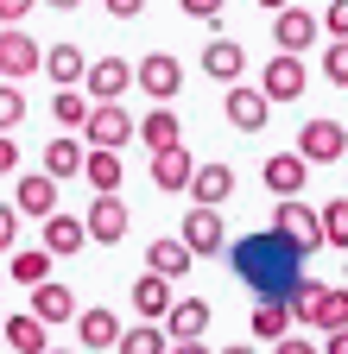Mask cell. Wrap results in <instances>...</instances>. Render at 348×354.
I'll use <instances>...</instances> for the list:
<instances>
[{
	"instance_id": "cell-1",
	"label": "cell",
	"mask_w": 348,
	"mask_h": 354,
	"mask_svg": "<svg viewBox=\"0 0 348 354\" xmlns=\"http://www.w3.org/2000/svg\"><path fill=\"white\" fill-rule=\"evenodd\" d=\"M235 279L253 291V297H266V304H291L297 291H304V259L311 253H297L285 234H273V228H259V234H241L235 241Z\"/></svg>"
},
{
	"instance_id": "cell-2",
	"label": "cell",
	"mask_w": 348,
	"mask_h": 354,
	"mask_svg": "<svg viewBox=\"0 0 348 354\" xmlns=\"http://www.w3.org/2000/svg\"><path fill=\"white\" fill-rule=\"evenodd\" d=\"M291 323H304V329H342L348 323V291H336V285H323V279H304V291L291 297Z\"/></svg>"
},
{
	"instance_id": "cell-3",
	"label": "cell",
	"mask_w": 348,
	"mask_h": 354,
	"mask_svg": "<svg viewBox=\"0 0 348 354\" xmlns=\"http://www.w3.org/2000/svg\"><path fill=\"white\" fill-rule=\"evenodd\" d=\"M273 234H285L297 253H317L323 247V228H317V209L304 196H279L273 203Z\"/></svg>"
},
{
	"instance_id": "cell-4",
	"label": "cell",
	"mask_w": 348,
	"mask_h": 354,
	"mask_svg": "<svg viewBox=\"0 0 348 354\" xmlns=\"http://www.w3.org/2000/svg\"><path fill=\"white\" fill-rule=\"evenodd\" d=\"M196 259H215V253H228V221H222V209H209V203H196L190 215H184V234H178Z\"/></svg>"
},
{
	"instance_id": "cell-5",
	"label": "cell",
	"mask_w": 348,
	"mask_h": 354,
	"mask_svg": "<svg viewBox=\"0 0 348 354\" xmlns=\"http://www.w3.org/2000/svg\"><path fill=\"white\" fill-rule=\"evenodd\" d=\"M82 140H89V146H108V152H120L127 140H134V114H127L120 102H95L89 114H82Z\"/></svg>"
},
{
	"instance_id": "cell-6",
	"label": "cell",
	"mask_w": 348,
	"mask_h": 354,
	"mask_svg": "<svg viewBox=\"0 0 348 354\" xmlns=\"http://www.w3.org/2000/svg\"><path fill=\"white\" fill-rule=\"evenodd\" d=\"M127 228H134L127 203H120L114 190H95L89 215H82V234H89V241H102V247H114V241H127Z\"/></svg>"
},
{
	"instance_id": "cell-7",
	"label": "cell",
	"mask_w": 348,
	"mask_h": 354,
	"mask_svg": "<svg viewBox=\"0 0 348 354\" xmlns=\"http://www.w3.org/2000/svg\"><path fill=\"white\" fill-rule=\"evenodd\" d=\"M134 88H146L152 102H171L184 88V64L171 57V51H146L140 64H134Z\"/></svg>"
},
{
	"instance_id": "cell-8",
	"label": "cell",
	"mask_w": 348,
	"mask_h": 354,
	"mask_svg": "<svg viewBox=\"0 0 348 354\" xmlns=\"http://www.w3.org/2000/svg\"><path fill=\"white\" fill-rule=\"evenodd\" d=\"M38 64H45L38 38H32V32H19V26H0V82H26Z\"/></svg>"
},
{
	"instance_id": "cell-9",
	"label": "cell",
	"mask_w": 348,
	"mask_h": 354,
	"mask_svg": "<svg viewBox=\"0 0 348 354\" xmlns=\"http://www.w3.org/2000/svg\"><path fill=\"white\" fill-rule=\"evenodd\" d=\"M348 152V127L342 120H304V133H297V158L304 165H336Z\"/></svg>"
},
{
	"instance_id": "cell-10",
	"label": "cell",
	"mask_w": 348,
	"mask_h": 354,
	"mask_svg": "<svg viewBox=\"0 0 348 354\" xmlns=\"http://www.w3.org/2000/svg\"><path fill=\"white\" fill-rule=\"evenodd\" d=\"M304 82H311L304 57H297V51H279L266 70H259V95H266V102H297V95H304Z\"/></svg>"
},
{
	"instance_id": "cell-11",
	"label": "cell",
	"mask_w": 348,
	"mask_h": 354,
	"mask_svg": "<svg viewBox=\"0 0 348 354\" xmlns=\"http://www.w3.org/2000/svg\"><path fill=\"white\" fill-rule=\"evenodd\" d=\"M13 209L32 215V221H45L57 209V177H45V171H13Z\"/></svg>"
},
{
	"instance_id": "cell-12",
	"label": "cell",
	"mask_w": 348,
	"mask_h": 354,
	"mask_svg": "<svg viewBox=\"0 0 348 354\" xmlns=\"http://www.w3.org/2000/svg\"><path fill=\"white\" fill-rule=\"evenodd\" d=\"M273 44L304 57V51L317 44V13H311V7H297V0H291V7H279V13H273Z\"/></svg>"
},
{
	"instance_id": "cell-13",
	"label": "cell",
	"mask_w": 348,
	"mask_h": 354,
	"mask_svg": "<svg viewBox=\"0 0 348 354\" xmlns=\"http://www.w3.org/2000/svg\"><path fill=\"white\" fill-rule=\"evenodd\" d=\"M222 114H228V127H235V133H259V127H266V114H273V102L259 95V88H241V82H228Z\"/></svg>"
},
{
	"instance_id": "cell-14",
	"label": "cell",
	"mask_w": 348,
	"mask_h": 354,
	"mask_svg": "<svg viewBox=\"0 0 348 354\" xmlns=\"http://www.w3.org/2000/svg\"><path fill=\"white\" fill-rule=\"evenodd\" d=\"M190 171H196V158H190V146H184V140H178V146H158V152H152V184H158L165 196H184Z\"/></svg>"
},
{
	"instance_id": "cell-15",
	"label": "cell",
	"mask_w": 348,
	"mask_h": 354,
	"mask_svg": "<svg viewBox=\"0 0 348 354\" xmlns=\"http://www.w3.org/2000/svg\"><path fill=\"white\" fill-rule=\"evenodd\" d=\"M158 329H165L171 342H196V335H209V304H203V297H171V310L158 317Z\"/></svg>"
},
{
	"instance_id": "cell-16",
	"label": "cell",
	"mask_w": 348,
	"mask_h": 354,
	"mask_svg": "<svg viewBox=\"0 0 348 354\" xmlns=\"http://www.w3.org/2000/svg\"><path fill=\"white\" fill-rule=\"evenodd\" d=\"M82 82H89L95 102H120L127 88H134V64H127V57H95L89 70H82Z\"/></svg>"
},
{
	"instance_id": "cell-17",
	"label": "cell",
	"mask_w": 348,
	"mask_h": 354,
	"mask_svg": "<svg viewBox=\"0 0 348 354\" xmlns=\"http://www.w3.org/2000/svg\"><path fill=\"white\" fill-rule=\"evenodd\" d=\"M241 70H247V51H241V38H209L203 44V76L209 82H241Z\"/></svg>"
},
{
	"instance_id": "cell-18",
	"label": "cell",
	"mask_w": 348,
	"mask_h": 354,
	"mask_svg": "<svg viewBox=\"0 0 348 354\" xmlns=\"http://www.w3.org/2000/svg\"><path fill=\"white\" fill-rule=\"evenodd\" d=\"M190 266H196V253H190L178 234H165V241H146V272H158V279H171V285H178V279L190 272Z\"/></svg>"
},
{
	"instance_id": "cell-19",
	"label": "cell",
	"mask_w": 348,
	"mask_h": 354,
	"mask_svg": "<svg viewBox=\"0 0 348 354\" xmlns=\"http://www.w3.org/2000/svg\"><path fill=\"white\" fill-rule=\"evenodd\" d=\"M32 317L45 323V329L70 323V317H76V291H70V285H57V279H45V285H32Z\"/></svg>"
},
{
	"instance_id": "cell-20",
	"label": "cell",
	"mask_w": 348,
	"mask_h": 354,
	"mask_svg": "<svg viewBox=\"0 0 348 354\" xmlns=\"http://www.w3.org/2000/svg\"><path fill=\"white\" fill-rule=\"evenodd\" d=\"M184 190H190L196 203H209V209H222V203L235 196V165H196Z\"/></svg>"
},
{
	"instance_id": "cell-21",
	"label": "cell",
	"mask_w": 348,
	"mask_h": 354,
	"mask_svg": "<svg viewBox=\"0 0 348 354\" xmlns=\"http://www.w3.org/2000/svg\"><path fill=\"white\" fill-rule=\"evenodd\" d=\"M259 177H266V190H273V196H297V190H304V177H311V165H304L297 152H273L266 165H259Z\"/></svg>"
},
{
	"instance_id": "cell-22",
	"label": "cell",
	"mask_w": 348,
	"mask_h": 354,
	"mask_svg": "<svg viewBox=\"0 0 348 354\" xmlns=\"http://www.w3.org/2000/svg\"><path fill=\"white\" fill-rule=\"evenodd\" d=\"M82 241H89V234H82V215H64V209L45 215V253H51V259L82 253Z\"/></svg>"
},
{
	"instance_id": "cell-23",
	"label": "cell",
	"mask_w": 348,
	"mask_h": 354,
	"mask_svg": "<svg viewBox=\"0 0 348 354\" xmlns=\"http://www.w3.org/2000/svg\"><path fill=\"white\" fill-rule=\"evenodd\" d=\"M0 335H7L13 354H45V348H51V329L38 323L32 310H26V317H0Z\"/></svg>"
},
{
	"instance_id": "cell-24",
	"label": "cell",
	"mask_w": 348,
	"mask_h": 354,
	"mask_svg": "<svg viewBox=\"0 0 348 354\" xmlns=\"http://www.w3.org/2000/svg\"><path fill=\"white\" fill-rule=\"evenodd\" d=\"M134 140H146V152H158V146H178V140H184V120L158 102L146 120H134Z\"/></svg>"
},
{
	"instance_id": "cell-25",
	"label": "cell",
	"mask_w": 348,
	"mask_h": 354,
	"mask_svg": "<svg viewBox=\"0 0 348 354\" xmlns=\"http://www.w3.org/2000/svg\"><path fill=\"white\" fill-rule=\"evenodd\" d=\"M76 335H82V348H114L120 317H114L108 304H89V310H76Z\"/></svg>"
},
{
	"instance_id": "cell-26",
	"label": "cell",
	"mask_w": 348,
	"mask_h": 354,
	"mask_svg": "<svg viewBox=\"0 0 348 354\" xmlns=\"http://www.w3.org/2000/svg\"><path fill=\"white\" fill-rule=\"evenodd\" d=\"M51 266H57V259H51L45 247H13V259H7V279L32 291V285H45V279H51Z\"/></svg>"
},
{
	"instance_id": "cell-27",
	"label": "cell",
	"mask_w": 348,
	"mask_h": 354,
	"mask_svg": "<svg viewBox=\"0 0 348 354\" xmlns=\"http://www.w3.org/2000/svg\"><path fill=\"white\" fill-rule=\"evenodd\" d=\"M134 310H140V323H158L165 310H171V279L140 272V279H134Z\"/></svg>"
},
{
	"instance_id": "cell-28",
	"label": "cell",
	"mask_w": 348,
	"mask_h": 354,
	"mask_svg": "<svg viewBox=\"0 0 348 354\" xmlns=\"http://www.w3.org/2000/svg\"><path fill=\"white\" fill-rule=\"evenodd\" d=\"M76 177H89V190H120V152L89 146V152H82V171H76Z\"/></svg>"
},
{
	"instance_id": "cell-29",
	"label": "cell",
	"mask_w": 348,
	"mask_h": 354,
	"mask_svg": "<svg viewBox=\"0 0 348 354\" xmlns=\"http://www.w3.org/2000/svg\"><path fill=\"white\" fill-rule=\"evenodd\" d=\"M38 70H45V76H51L57 88H76L89 64H82V51H76V44H51V51H45V64H38Z\"/></svg>"
},
{
	"instance_id": "cell-30",
	"label": "cell",
	"mask_w": 348,
	"mask_h": 354,
	"mask_svg": "<svg viewBox=\"0 0 348 354\" xmlns=\"http://www.w3.org/2000/svg\"><path fill=\"white\" fill-rule=\"evenodd\" d=\"M165 348H171V335L158 323H134V329L114 335V354H165Z\"/></svg>"
},
{
	"instance_id": "cell-31",
	"label": "cell",
	"mask_w": 348,
	"mask_h": 354,
	"mask_svg": "<svg viewBox=\"0 0 348 354\" xmlns=\"http://www.w3.org/2000/svg\"><path fill=\"white\" fill-rule=\"evenodd\" d=\"M291 329V304H266V297H259L253 304V342H279Z\"/></svg>"
},
{
	"instance_id": "cell-32",
	"label": "cell",
	"mask_w": 348,
	"mask_h": 354,
	"mask_svg": "<svg viewBox=\"0 0 348 354\" xmlns=\"http://www.w3.org/2000/svg\"><path fill=\"white\" fill-rule=\"evenodd\" d=\"M82 171V146L76 140H51L45 146V177H57V184H64V177H76Z\"/></svg>"
},
{
	"instance_id": "cell-33",
	"label": "cell",
	"mask_w": 348,
	"mask_h": 354,
	"mask_svg": "<svg viewBox=\"0 0 348 354\" xmlns=\"http://www.w3.org/2000/svg\"><path fill=\"white\" fill-rule=\"evenodd\" d=\"M317 228H323V247H348V196L317 209Z\"/></svg>"
},
{
	"instance_id": "cell-34",
	"label": "cell",
	"mask_w": 348,
	"mask_h": 354,
	"mask_svg": "<svg viewBox=\"0 0 348 354\" xmlns=\"http://www.w3.org/2000/svg\"><path fill=\"white\" fill-rule=\"evenodd\" d=\"M51 114H57V127H82V114H89V102H82L76 88H57V95H51Z\"/></svg>"
},
{
	"instance_id": "cell-35",
	"label": "cell",
	"mask_w": 348,
	"mask_h": 354,
	"mask_svg": "<svg viewBox=\"0 0 348 354\" xmlns=\"http://www.w3.org/2000/svg\"><path fill=\"white\" fill-rule=\"evenodd\" d=\"M323 76L336 88H348V38H329V51H323Z\"/></svg>"
},
{
	"instance_id": "cell-36",
	"label": "cell",
	"mask_w": 348,
	"mask_h": 354,
	"mask_svg": "<svg viewBox=\"0 0 348 354\" xmlns=\"http://www.w3.org/2000/svg\"><path fill=\"white\" fill-rule=\"evenodd\" d=\"M19 120H26V95H19L13 82H0V133H13Z\"/></svg>"
},
{
	"instance_id": "cell-37",
	"label": "cell",
	"mask_w": 348,
	"mask_h": 354,
	"mask_svg": "<svg viewBox=\"0 0 348 354\" xmlns=\"http://www.w3.org/2000/svg\"><path fill=\"white\" fill-rule=\"evenodd\" d=\"M317 32H329V38H348V0H329V7H323V19H317Z\"/></svg>"
},
{
	"instance_id": "cell-38",
	"label": "cell",
	"mask_w": 348,
	"mask_h": 354,
	"mask_svg": "<svg viewBox=\"0 0 348 354\" xmlns=\"http://www.w3.org/2000/svg\"><path fill=\"white\" fill-rule=\"evenodd\" d=\"M13 247H19V209L0 203V253H13Z\"/></svg>"
},
{
	"instance_id": "cell-39",
	"label": "cell",
	"mask_w": 348,
	"mask_h": 354,
	"mask_svg": "<svg viewBox=\"0 0 348 354\" xmlns=\"http://www.w3.org/2000/svg\"><path fill=\"white\" fill-rule=\"evenodd\" d=\"M273 354H323V348H317V342H304V335H291V329H285V335L273 342Z\"/></svg>"
},
{
	"instance_id": "cell-40",
	"label": "cell",
	"mask_w": 348,
	"mask_h": 354,
	"mask_svg": "<svg viewBox=\"0 0 348 354\" xmlns=\"http://www.w3.org/2000/svg\"><path fill=\"white\" fill-rule=\"evenodd\" d=\"M178 13H190V19H215V13H222V0H178Z\"/></svg>"
},
{
	"instance_id": "cell-41",
	"label": "cell",
	"mask_w": 348,
	"mask_h": 354,
	"mask_svg": "<svg viewBox=\"0 0 348 354\" xmlns=\"http://www.w3.org/2000/svg\"><path fill=\"white\" fill-rule=\"evenodd\" d=\"M13 171H19V140L0 133V177H13Z\"/></svg>"
},
{
	"instance_id": "cell-42",
	"label": "cell",
	"mask_w": 348,
	"mask_h": 354,
	"mask_svg": "<svg viewBox=\"0 0 348 354\" xmlns=\"http://www.w3.org/2000/svg\"><path fill=\"white\" fill-rule=\"evenodd\" d=\"M102 7H108L114 19H140V13H146V0H102Z\"/></svg>"
},
{
	"instance_id": "cell-43",
	"label": "cell",
	"mask_w": 348,
	"mask_h": 354,
	"mask_svg": "<svg viewBox=\"0 0 348 354\" xmlns=\"http://www.w3.org/2000/svg\"><path fill=\"white\" fill-rule=\"evenodd\" d=\"M32 13V0H0V26H19Z\"/></svg>"
},
{
	"instance_id": "cell-44",
	"label": "cell",
	"mask_w": 348,
	"mask_h": 354,
	"mask_svg": "<svg viewBox=\"0 0 348 354\" xmlns=\"http://www.w3.org/2000/svg\"><path fill=\"white\" fill-rule=\"evenodd\" d=\"M317 348H323V354H348V323H342V329H323Z\"/></svg>"
},
{
	"instance_id": "cell-45",
	"label": "cell",
	"mask_w": 348,
	"mask_h": 354,
	"mask_svg": "<svg viewBox=\"0 0 348 354\" xmlns=\"http://www.w3.org/2000/svg\"><path fill=\"white\" fill-rule=\"evenodd\" d=\"M165 354H209V342H203V335H196V342H171Z\"/></svg>"
},
{
	"instance_id": "cell-46",
	"label": "cell",
	"mask_w": 348,
	"mask_h": 354,
	"mask_svg": "<svg viewBox=\"0 0 348 354\" xmlns=\"http://www.w3.org/2000/svg\"><path fill=\"white\" fill-rule=\"evenodd\" d=\"M45 7H57V13H76V7H82V0H45Z\"/></svg>"
},
{
	"instance_id": "cell-47",
	"label": "cell",
	"mask_w": 348,
	"mask_h": 354,
	"mask_svg": "<svg viewBox=\"0 0 348 354\" xmlns=\"http://www.w3.org/2000/svg\"><path fill=\"white\" fill-rule=\"evenodd\" d=\"M222 354H259V348H253V342H235V348H222Z\"/></svg>"
},
{
	"instance_id": "cell-48",
	"label": "cell",
	"mask_w": 348,
	"mask_h": 354,
	"mask_svg": "<svg viewBox=\"0 0 348 354\" xmlns=\"http://www.w3.org/2000/svg\"><path fill=\"white\" fill-rule=\"evenodd\" d=\"M253 7H266V13H279V7H291V0H253Z\"/></svg>"
},
{
	"instance_id": "cell-49",
	"label": "cell",
	"mask_w": 348,
	"mask_h": 354,
	"mask_svg": "<svg viewBox=\"0 0 348 354\" xmlns=\"http://www.w3.org/2000/svg\"><path fill=\"white\" fill-rule=\"evenodd\" d=\"M45 354H70V348H45Z\"/></svg>"
}]
</instances>
